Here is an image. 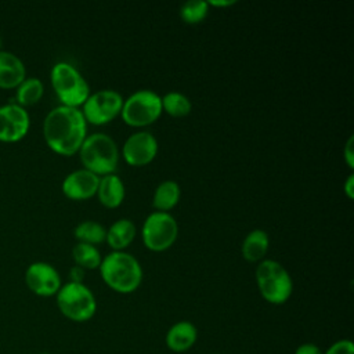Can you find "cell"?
<instances>
[{
  "mask_svg": "<svg viewBox=\"0 0 354 354\" xmlns=\"http://www.w3.org/2000/svg\"><path fill=\"white\" fill-rule=\"evenodd\" d=\"M293 354H322V350L314 343H303L296 347Z\"/></svg>",
  "mask_w": 354,
  "mask_h": 354,
  "instance_id": "4316f807",
  "label": "cell"
},
{
  "mask_svg": "<svg viewBox=\"0 0 354 354\" xmlns=\"http://www.w3.org/2000/svg\"><path fill=\"white\" fill-rule=\"evenodd\" d=\"M268 246V234L261 228H254L250 232H248V235L243 238L241 245V253L246 261L257 263L264 259Z\"/></svg>",
  "mask_w": 354,
  "mask_h": 354,
  "instance_id": "ac0fdd59",
  "label": "cell"
},
{
  "mask_svg": "<svg viewBox=\"0 0 354 354\" xmlns=\"http://www.w3.org/2000/svg\"><path fill=\"white\" fill-rule=\"evenodd\" d=\"M84 268L79 267V266H73L71 270H69V277H71V282H83V278H84Z\"/></svg>",
  "mask_w": 354,
  "mask_h": 354,
  "instance_id": "f1b7e54d",
  "label": "cell"
},
{
  "mask_svg": "<svg viewBox=\"0 0 354 354\" xmlns=\"http://www.w3.org/2000/svg\"><path fill=\"white\" fill-rule=\"evenodd\" d=\"M159 144L156 137L147 130L130 134L122 147V156L130 166H145L158 155Z\"/></svg>",
  "mask_w": 354,
  "mask_h": 354,
  "instance_id": "30bf717a",
  "label": "cell"
},
{
  "mask_svg": "<svg viewBox=\"0 0 354 354\" xmlns=\"http://www.w3.org/2000/svg\"><path fill=\"white\" fill-rule=\"evenodd\" d=\"M100 177L87 169H77L66 174L62 181V192L72 201H84L95 195Z\"/></svg>",
  "mask_w": 354,
  "mask_h": 354,
  "instance_id": "4fadbf2b",
  "label": "cell"
},
{
  "mask_svg": "<svg viewBox=\"0 0 354 354\" xmlns=\"http://www.w3.org/2000/svg\"><path fill=\"white\" fill-rule=\"evenodd\" d=\"M73 235L79 242L97 246L98 243L105 242L106 228L94 220H84L75 227Z\"/></svg>",
  "mask_w": 354,
  "mask_h": 354,
  "instance_id": "ffe728a7",
  "label": "cell"
},
{
  "mask_svg": "<svg viewBox=\"0 0 354 354\" xmlns=\"http://www.w3.org/2000/svg\"><path fill=\"white\" fill-rule=\"evenodd\" d=\"M178 236L177 220L169 212H152L144 220L141 238L147 249L163 252L173 246Z\"/></svg>",
  "mask_w": 354,
  "mask_h": 354,
  "instance_id": "ba28073f",
  "label": "cell"
},
{
  "mask_svg": "<svg viewBox=\"0 0 354 354\" xmlns=\"http://www.w3.org/2000/svg\"><path fill=\"white\" fill-rule=\"evenodd\" d=\"M95 195L102 206L108 209H115L120 206L124 199V195H126L124 183L116 173L102 176L100 177Z\"/></svg>",
  "mask_w": 354,
  "mask_h": 354,
  "instance_id": "9a60e30c",
  "label": "cell"
},
{
  "mask_svg": "<svg viewBox=\"0 0 354 354\" xmlns=\"http://www.w3.org/2000/svg\"><path fill=\"white\" fill-rule=\"evenodd\" d=\"M322 354H354V344L350 339H340L332 343Z\"/></svg>",
  "mask_w": 354,
  "mask_h": 354,
  "instance_id": "d4e9b609",
  "label": "cell"
},
{
  "mask_svg": "<svg viewBox=\"0 0 354 354\" xmlns=\"http://www.w3.org/2000/svg\"><path fill=\"white\" fill-rule=\"evenodd\" d=\"M25 282L35 295L43 297L57 295L62 285L59 272L46 261L32 263L25 271Z\"/></svg>",
  "mask_w": 354,
  "mask_h": 354,
  "instance_id": "8fae6325",
  "label": "cell"
},
{
  "mask_svg": "<svg viewBox=\"0 0 354 354\" xmlns=\"http://www.w3.org/2000/svg\"><path fill=\"white\" fill-rule=\"evenodd\" d=\"M98 270L105 285L123 295L137 290L144 277L140 261L124 250H112L104 256Z\"/></svg>",
  "mask_w": 354,
  "mask_h": 354,
  "instance_id": "7a4b0ae2",
  "label": "cell"
},
{
  "mask_svg": "<svg viewBox=\"0 0 354 354\" xmlns=\"http://www.w3.org/2000/svg\"><path fill=\"white\" fill-rule=\"evenodd\" d=\"M26 77L24 62L12 53L0 48V87H17Z\"/></svg>",
  "mask_w": 354,
  "mask_h": 354,
  "instance_id": "2e32d148",
  "label": "cell"
},
{
  "mask_svg": "<svg viewBox=\"0 0 354 354\" xmlns=\"http://www.w3.org/2000/svg\"><path fill=\"white\" fill-rule=\"evenodd\" d=\"M72 257L75 264L84 270L98 268L102 260V256L97 246L90 243H83V242H77L72 248Z\"/></svg>",
  "mask_w": 354,
  "mask_h": 354,
  "instance_id": "44dd1931",
  "label": "cell"
},
{
  "mask_svg": "<svg viewBox=\"0 0 354 354\" xmlns=\"http://www.w3.org/2000/svg\"><path fill=\"white\" fill-rule=\"evenodd\" d=\"M209 14V4L205 0L185 1L180 7V17L185 24L195 25L202 22Z\"/></svg>",
  "mask_w": 354,
  "mask_h": 354,
  "instance_id": "cb8c5ba5",
  "label": "cell"
},
{
  "mask_svg": "<svg viewBox=\"0 0 354 354\" xmlns=\"http://www.w3.org/2000/svg\"><path fill=\"white\" fill-rule=\"evenodd\" d=\"M180 196L181 188L178 183L174 180H165L155 188L152 206L156 209V212H169L178 203Z\"/></svg>",
  "mask_w": 354,
  "mask_h": 354,
  "instance_id": "d6986e66",
  "label": "cell"
},
{
  "mask_svg": "<svg viewBox=\"0 0 354 354\" xmlns=\"http://www.w3.org/2000/svg\"><path fill=\"white\" fill-rule=\"evenodd\" d=\"M343 158L350 169L354 167V137L350 136L344 148H343Z\"/></svg>",
  "mask_w": 354,
  "mask_h": 354,
  "instance_id": "484cf974",
  "label": "cell"
},
{
  "mask_svg": "<svg viewBox=\"0 0 354 354\" xmlns=\"http://www.w3.org/2000/svg\"><path fill=\"white\" fill-rule=\"evenodd\" d=\"M198 329L191 321H178L173 324L165 336L166 346L173 353H185L196 343Z\"/></svg>",
  "mask_w": 354,
  "mask_h": 354,
  "instance_id": "5bb4252c",
  "label": "cell"
},
{
  "mask_svg": "<svg viewBox=\"0 0 354 354\" xmlns=\"http://www.w3.org/2000/svg\"><path fill=\"white\" fill-rule=\"evenodd\" d=\"M123 100L124 98L119 91L102 88L95 93H90L80 111L87 123L102 126L120 115Z\"/></svg>",
  "mask_w": 354,
  "mask_h": 354,
  "instance_id": "9c48e42d",
  "label": "cell"
},
{
  "mask_svg": "<svg viewBox=\"0 0 354 354\" xmlns=\"http://www.w3.org/2000/svg\"><path fill=\"white\" fill-rule=\"evenodd\" d=\"M29 115L24 106L15 102L0 106V141H18L29 130Z\"/></svg>",
  "mask_w": 354,
  "mask_h": 354,
  "instance_id": "7c38bea8",
  "label": "cell"
},
{
  "mask_svg": "<svg viewBox=\"0 0 354 354\" xmlns=\"http://www.w3.org/2000/svg\"><path fill=\"white\" fill-rule=\"evenodd\" d=\"M343 191L348 199L354 198V174L350 173L343 184Z\"/></svg>",
  "mask_w": 354,
  "mask_h": 354,
  "instance_id": "83f0119b",
  "label": "cell"
},
{
  "mask_svg": "<svg viewBox=\"0 0 354 354\" xmlns=\"http://www.w3.org/2000/svg\"><path fill=\"white\" fill-rule=\"evenodd\" d=\"M53 88L61 105L79 108L90 95V86L83 75L68 62H57L50 72Z\"/></svg>",
  "mask_w": 354,
  "mask_h": 354,
  "instance_id": "8992f818",
  "label": "cell"
},
{
  "mask_svg": "<svg viewBox=\"0 0 354 354\" xmlns=\"http://www.w3.org/2000/svg\"><path fill=\"white\" fill-rule=\"evenodd\" d=\"M43 136L54 152L71 156L79 152L87 137V122L79 108L58 105L46 115Z\"/></svg>",
  "mask_w": 354,
  "mask_h": 354,
  "instance_id": "6da1fadb",
  "label": "cell"
},
{
  "mask_svg": "<svg viewBox=\"0 0 354 354\" xmlns=\"http://www.w3.org/2000/svg\"><path fill=\"white\" fill-rule=\"evenodd\" d=\"M0 47H1V37H0Z\"/></svg>",
  "mask_w": 354,
  "mask_h": 354,
  "instance_id": "1f68e13d",
  "label": "cell"
},
{
  "mask_svg": "<svg viewBox=\"0 0 354 354\" xmlns=\"http://www.w3.org/2000/svg\"><path fill=\"white\" fill-rule=\"evenodd\" d=\"M39 354H51V353H46V351H43V353H39Z\"/></svg>",
  "mask_w": 354,
  "mask_h": 354,
  "instance_id": "4dcf8cb0",
  "label": "cell"
},
{
  "mask_svg": "<svg viewBox=\"0 0 354 354\" xmlns=\"http://www.w3.org/2000/svg\"><path fill=\"white\" fill-rule=\"evenodd\" d=\"M44 93L43 82L37 77H25L17 86V100L21 106L36 104Z\"/></svg>",
  "mask_w": 354,
  "mask_h": 354,
  "instance_id": "603a6c76",
  "label": "cell"
},
{
  "mask_svg": "<svg viewBox=\"0 0 354 354\" xmlns=\"http://www.w3.org/2000/svg\"><path fill=\"white\" fill-rule=\"evenodd\" d=\"M209 7H228V6H232L235 4L234 0H210L207 1Z\"/></svg>",
  "mask_w": 354,
  "mask_h": 354,
  "instance_id": "f546056e",
  "label": "cell"
},
{
  "mask_svg": "<svg viewBox=\"0 0 354 354\" xmlns=\"http://www.w3.org/2000/svg\"><path fill=\"white\" fill-rule=\"evenodd\" d=\"M137 228L130 218H119L106 230L105 242L112 250H124L136 238Z\"/></svg>",
  "mask_w": 354,
  "mask_h": 354,
  "instance_id": "e0dca14e",
  "label": "cell"
},
{
  "mask_svg": "<svg viewBox=\"0 0 354 354\" xmlns=\"http://www.w3.org/2000/svg\"><path fill=\"white\" fill-rule=\"evenodd\" d=\"M79 155L84 169L98 177L115 173L119 163L118 144L105 133L88 134L79 149Z\"/></svg>",
  "mask_w": 354,
  "mask_h": 354,
  "instance_id": "3957f363",
  "label": "cell"
},
{
  "mask_svg": "<svg viewBox=\"0 0 354 354\" xmlns=\"http://www.w3.org/2000/svg\"><path fill=\"white\" fill-rule=\"evenodd\" d=\"M61 314L73 322H86L97 311V300L91 289L83 282H66L55 295Z\"/></svg>",
  "mask_w": 354,
  "mask_h": 354,
  "instance_id": "5b68a950",
  "label": "cell"
},
{
  "mask_svg": "<svg viewBox=\"0 0 354 354\" xmlns=\"http://www.w3.org/2000/svg\"><path fill=\"white\" fill-rule=\"evenodd\" d=\"M162 100L158 93L149 88H140L123 100L122 119L131 127L152 124L162 115Z\"/></svg>",
  "mask_w": 354,
  "mask_h": 354,
  "instance_id": "52a82bcc",
  "label": "cell"
},
{
  "mask_svg": "<svg viewBox=\"0 0 354 354\" xmlns=\"http://www.w3.org/2000/svg\"><path fill=\"white\" fill-rule=\"evenodd\" d=\"M160 100L162 111L173 118L187 116L192 109L191 100L180 91H169L163 97H160Z\"/></svg>",
  "mask_w": 354,
  "mask_h": 354,
  "instance_id": "7402d4cb",
  "label": "cell"
},
{
  "mask_svg": "<svg viewBox=\"0 0 354 354\" xmlns=\"http://www.w3.org/2000/svg\"><path fill=\"white\" fill-rule=\"evenodd\" d=\"M261 297L270 304L286 303L293 292V281L288 270L277 260L263 259L254 271Z\"/></svg>",
  "mask_w": 354,
  "mask_h": 354,
  "instance_id": "277c9868",
  "label": "cell"
}]
</instances>
